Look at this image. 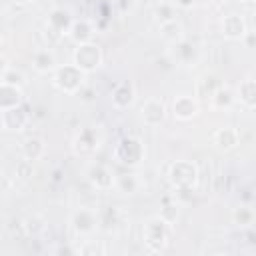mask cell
Instances as JSON below:
<instances>
[{
    "mask_svg": "<svg viewBox=\"0 0 256 256\" xmlns=\"http://www.w3.org/2000/svg\"><path fill=\"white\" fill-rule=\"evenodd\" d=\"M174 48H176V50H174V58H176L178 62H188V60L194 58V46H192V44H188V42H178Z\"/></svg>",
    "mask_w": 256,
    "mask_h": 256,
    "instance_id": "20",
    "label": "cell"
},
{
    "mask_svg": "<svg viewBox=\"0 0 256 256\" xmlns=\"http://www.w3.org/2000/svg\"><path fill=\"white\" fill-rule=\"evenodd\" d=\"M240 98L248 104V106H254L256 104V84L252 78H246L242 84H240Z\"/></svg>",
    "mask_w": 256,
    "mask_h": 256,
    "instance_id": "15",
    "label": "cell"
},
{
    "mask_svg": "<svg viewBox=\"0 0 256 256\" xmlns=\"http://www.w3.org/2000/svg\"><path fill=\"white\" fill-rule=\"evenodd\" d=\"M16 172H18V176L20 178H28V176H32V160H22L18 166H16Z\"/></svg>",
    "mask_w": 256,
    "mask_h": 256,
    "instance_id": "28",
    "label": "cell"
},
{
    "mask_svg": "<svg viewBox=\"0 0 256 256\" xmlns=\"http://www.w3.org/2000/svg\"><path fill=\"white\" fill-rule=\"evenodd\" d=\"M116 184H118V188H120L122 192H126V194H132V192H136V188H138V180H136L134 176H128V174L120 176V178L116 180Z\"/></svg>",
    "mask_w": 256,
    "mask_h": 256,
    "instance_id": "23",
    "label": "cell"
},
{
    "mask_svg": "<svg viewBox=\"0 0 256 256\" xmlns=\"http://www.w3.org/2000/svg\"><path fill=\"white\" fill-rule=\"evenodd\" d=\"M156 16H158L160 24L162 22H170V20H174V8L170 4H160L156 8Z\"/></svg>",
    "mask_w": 256,
    "mask_h": 256,
    "instance_id": "25",
    "label": "cell"
},
{
    "mask_svg": "<svg viewBox=\"0 0 256 256\" xmlns=\"http://www.w3.org/2000/svg\"><path fill=\"white\" fill-rule=\"evenodd\" d=\"M42 152H44V144H42V140H38V138H30V140L24 142V156H26L28 160H36Z\"/></svg>",
    "mask_w": 256,
    "mask_h": 256,
    "instance_id": "17",
    "label": "cell"
},
{
    "mask_svg": "<svg viewBox=\"0 0 256 256\" xmlns=\"http://www.w3.org/2000/svg\"><path fill=\"white\" fill-rule=\"evenodd\" d=\"M82 78H84V72L78 66H62L56 72V84L66 92L78 90L82 86Z\"/></svg>",
    "mask_w": 256,
    "mask_h": 256,
    "instance_id": "3",
    "label": "cell"
},
{
    "mask_svg": "<svg viewBox=\"0 0 256 256\" xmlns=\"http://www.w3.org/2000/svg\"><path fill=\"white\" fill-rule=\"evenodd\" d=\"M100 48L90 42H82L74 54V66H78L82 72H90L100 64Z\"/></svg>",
    "mask_w": 256,
    "mask_h": 256,
    "instance_id": "1",
    "label": "cell"
},
{
    "mask_svg": "<svg viewBox=\"0 0 256 256\" xmlns=\"http://www.w3.org/2000/svg\"><path fill=\"white\" fill-rule=\"evenodd\" d=\"M168 238V222L164 218H150L146 222V244L152 250H160Z\"/></svg>",
    "mask_w": 256,
    "mask_h": 256,
    "instance_id": "2",
    "label": "cell"
},
{
    "mask_svg": "<svg viewBox=\"0 0 256 256\" xmlns=\"http://www.w3.org/2000/svg\"><path fill=\"white\" fill-rule=\"evenodd\" d=\"M2 82H6V84H12V86H18L20 82H22V74L20 72H16V70H6L4 74H2Z\"/></svg>",
    "mask_w": 256,
    "mask_h": 256,
    "instance_id": "27",
    "label": "cell"
},
{
    "mask_svg": "<svg viewBox=\"0 0 256 256\" xmlns=\"http://www.w3.org/2000/svg\"><path fill=\"white\" fill-rule=\"evenodd\" d=\"M222 30H224V34L228 38H242L246 34V24H244V20L240 16L230 14V16H226L222 20Z\"/></svg>",
    "mask_w": 256,
    "mask_h": 256,
    "instance_id": "7",
    "label": "cell"
},
{
    "mask_svg": "<svg viewBox=\"0 0 256 256\" xmlns=\"http://www.w3.org/2000/svg\"><path fill=\"white\" fill-rule=\"evenodd\" d=\"M8 70V66H6V60L4 58H0V78H2V74Z\"/></svg>",
    "mask_w": 256,
    "mask_h": 256,
    "instance_id": "30",
    "label": "cell"
},
{
    "mask_svg": "<svg viewBox=\"0 0 256 256\" xmlns=\"http://www.w3.org/2000/svg\"><path fill=\"white\" fill-rule=\"evenodd\" d=\"M14 2H18V4H28V2H32V0H14Z\"/></svg>",
    "mask_w": 256,
    "mask_h": 256,
    "instance_id": "32",
    "label": "cell"
},
{
    "mask_svg": "<svg viewBox=\"0 0 256 256\" xmlns=\"http://www.w3.org/2000/svg\"><path fill=\"white\" fill-rule=\"evenodd\" d=\"M170 180L178 188H190L196 182V168L190 162H176L170 170Z\"/></svg>",
    "mask_w": 256,
    "mask_h": 256,
    "instance_id": "4",
    "label": "cell"
},
{
    "mask_svg": "<svg viewBox=\"0 0 256 256\" xmlns=\"http://www.w3.org/2000/svg\"><path fill=\"white\" fill-rule=\"evenodd\" d=\"M142 154H144L142 144L138 140H134V138L122 140L118 144V148H116V158L120 162H124V164H138L140 158H142Z\"/></svg>",
    "mask_w": 256,
    "mask_h": 256,
    "instance_id": "5",
    "label": "cell"
},
{
    "mask_svg": "<svg viewBox=\"0 0 256 256\" xmlns=\"http://www.w3.org/2000/svg\"><path fill=\"white\" fill-rule=\"evenodd\" d=\"M236 142H238L236 130H232V128H222V130L216 132V144H218L220 150H228V148H232Z\"/></svg>",
    "mask_w": 256,
    "mask_h": 256,
    "instance_id": "13",
    "label": "cell"
},
{
    "mask_svg": "<svg viewBox=\"0 0 256 256\" xmlns=\"http://www.w3.org/2000/svg\"><path fill=\"white\" fill-rule=\"evenodd\" d=\"M18 102H20V90H18V86L0 82V110L14 108V106H18Z\"/></svg>",
    "mask_w": 256,
    "mask_h": 256,
    "instance_id": "9",
    "label": "cell"
},
{
    "mask_svg": "<svg viewBox=\"0 0 256 256\" xmlns=\"http://www.w3.org/2000/svg\"><path fill=\"white\" fill-rule=\"evenodd\" d=\"M90 34H92V30H90L88 22H84V20H82V22L72 24V36H74L76 40H80V44H82V42H88Z\"/></svg>",
    "mask_w": 256,
    "mask_h": 256,
    "instance_id": "22",
    "label": "cell"
},
{
    "mask_svg": "<svg viewBox=\"0 0 256 256\" xmlns=\"http://www.w3.org/2000/svg\"><path fill=\"white\" fill-rule=\"evenodd\" d=\"M2 126H4V118H2V110H0V130H2Z\"/></svg>",
    "mask_w": 256,
    "mask_h": 256,
    "instance_id": "31",
    "label": "cell"
},
{
    "mask_svg": "<svg viewBox=\"0 0 256 256\" xmlns=\"http://www.w3.org/2000/svg\"><path fill=\"white\" fill-rule=\"evenodd\" d=\"M2 118H4V126L12 128V130H20L24 126V122H26V114L18 106L2 110Z\"/></svg>",
    "mask_w": 256,
    "mask_h": 256,
    "instance_id": "11",
    "label": "cell"
},
{
    "mask_svg": "<svg viewBox=\"0 0 256 256\" xmlns=\"http://www.w3.org/2000/svg\"><path fill=\"white\" fill-rule=\"evenodd\" d=\"M142 118L146 124L150 126H156L164 120V104L160 100H148L144 106H142Z\"/></svg>",
    "mask_w": 256,
    "mask_h": 256,
    "instance_id": "6",
    "label": "cell"
},
{
    "mask_svg": "<svg viewBox=\"0 0 256 256\" xmlns=\"http://www.w3.org/2000/svg\"><path fill=\"white\" fill-rule=\"evenodd\" d=\"M160 30H162V36L166 40H172V42H176L180 38V32H182V28H180V24H176V20L162 22L160 24Z\"/></svg>",
    "mask_w": 256,
    "mask_h": 256,
    "instance_id": "19",
    "label": "cell"
},
{
    "mask_svg": "<svg viewBox=\"0 0 256 256\" xmlns=\"http://www.w3.org/2000/svg\"><path fill=\"white\" fill-rule=\"evenodd\" d=\"M90 180L96 184V188H110L112 186V176L104 166H92L90 168Z\"/></svg>",
    "mask_w": 256,
    "mask_h": 256,
    "instance_id": "12",
    "label": "cell"
},
{
    "mask_svg": "<svg viewBox=\"0 0 256 256\" xmlns=\"http://www.w3.org/2000/svg\"><path fill=\"white\" fill-rule=\"evenodd\" d=\"M212 98H214V102H216L218 106H228V104L234 100V96H232V92H230L228 88H218V90L212 94Z\"/></svg>",
    "mask_w": 256,
    "mask_h": 256,
    "instance_id": "24",
    "label": "cell"
},
{
    "mask_svg": "<svg viewBox=\"0 0 256 256\" xmlns=\"http://www.w3.org/2000/svg\"><path fill=\"white\" fill-rule=\"evenodd\" d=\"M176 4H178L180 8H190V6L194 4V0H176Z\"/></svg>",
    "mask_w": 256,
    "mask_h": 256,
    "instance_id": "29",
    "label": "cell"
},
{
    "mask_svg": "<svg viewBox=\"0 0 256 256\" xmlns=\"http://www.w3.org/2000/svg\"><path fill=\"white\" fill-rule=\"evenodd\" d=\"M72 224H74L76 232H92L94 224H96V216H94V212H90L86 208H80L78 212H74Z\"/></svg>",
    "mask_w": 256,
    "mask_h": 256,
    "instance_id": "8",
    "label": "cell"
},
{
    "mask_svg": "<svg viewBox=\"0 0 256 256\" xmlns=\"http://www.w3.org/2000/svg\"><path fill=\"white\" fill-rule=\"evenodd\" d=\"M76 144H78V150L82 148V152L94 150V148H96V136H94V132H92V130H84V132L78 136Z\"/></svg>",
    "mask_w": 256,
    "mask_h": 256,
    "instance_id": "21",
    "label": "cell"
},
{
    "mask_svg": "<svg viewBox=\"0 0 256 256\" xmlns=\"http://www.w3.org/2000/svg\"><path fill=\"white\" fill-rule=\"evenodd\" d=\"M68 24H70L68 12H64V10H54V12L50 14V26H52L54 32H64V30L68 28Z\"/></svg>",
    "mask_w": 256,
    "mask_h": 256,
    "instance_id": "16",
    "label": "cell"
},
{
    "mask_svg": "<svg viewBox=\"0 0 256 256\" xmlns=\"http://www.w3.org/2000/svg\"><path fill=\"white\" fill-rule=\"evenodd\" d=\"M34 66L38 70H50L54 66V56L50 50H38L34 54Z\"/></svg>",
    "mask_w": 256,
    "mask_h": 256,
    "instance_id": "18",
    "label": "cell"
},
{
    "mask_svg": "<svg viewBox=\"0 0 256 256\" xmlns=\"http://www.w3.org/2000/svg\"><path fill=\"white\" fill-rule=\"evenodd\" d=\"M132 86L130 84H120L116 90H114V96H112V100H114V104L116 106H120V108H124V106H128L130 102H132Z\"/></svg>",
    "mask_w": 256,
    "mask_h": 256,
    "instance_id": "14",
    "label": "cell"
},
{
    "mask_svg": "<svg viewBox=\"0 0 256 256\" xmlns=\"http://www.w3.org/2000/svg\"><path fill=\"white\" fill-rule=\"evenodd\" d=\"M196 114V102L190 98V96H178L174 100V116L176 118H192Z\"/></svg>",
    "mask_w": 256,
    "mask_h": 256,
    "instance_id": "10",
    "label": "cell"
},
{
    "mask_svg": "<svg viewBox=\"0 0 256 256\" xmlns=\"http://www.w3.org/2000/svg\"><path fill=\"white\" fill-rule=\"evenodd\" d=\"M234 220H236V224H240V226H248V224L252 222V212H250L248 208H240V210L234 212Z\"/></svg>",
    "mask_w": 256,
    "mask_h": 256,
    "instance_id": "26",
    "label": "cell"
},
{
    "mask_svg": "<svg viewBox=\"0 0 256 256\" xmlns=\"http://www.w3.org/2000/svg\"><path fill=\"white\" fill-rule=\"evenodd\" d=\"M216 2H226V0H216Z\"/></svg>",
    "mask_w": 256,
    "mask_h": 256,
    "instance_id": "33",
    "label": "cell"
}]
</instances>
